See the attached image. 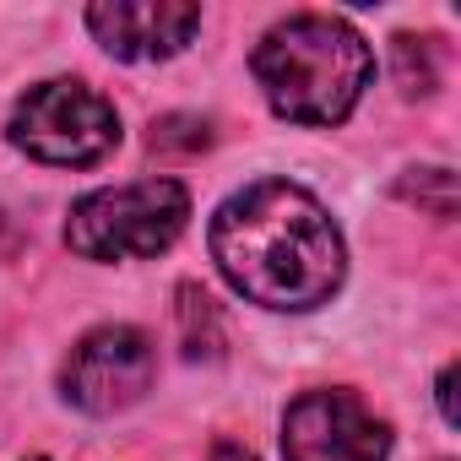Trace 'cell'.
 Segmentation results:
<instances>
[{
  "label": "cell",
  "mask_w": 461,
  "mask_h": 461,
  "mask_svg": "<svg viewBox=\"0 0 461 461\" xmlns=\"http://www.w3.org/2000/svg\"><path fill=\"white\" fill-rule=\"evenodd\" d=\"M87 28L114 60H168L195 39L201 6H179V0H98V6H87Z\"/></svg>",
  "instance_id": "52a82bcc"
},
{
  "label": "cell",
  "mask_w": 461,
  "mask_h": 461,
  "mask_svg": "<svg viewBox=\"0 0 461 461\" xmlns=\"http://www.w3.org/2000/svg\"><path fill=\"white\" fill-rule=\"evenodd\" d=\"M396 190H402L407 201L429 206L434 217H456V174H450V168H412Z\"/></svg>",
  "instance_id": "30bf717a"
},
{
  "label": "cell",
  "mask_w": 461,
  "mask_h": 461,
  "mask_svg": "<svg viewBox=\"0 0 461 461\" xmlns=\"http://www.w3.org/2000/svg\"><path fill=\"white\" fill-rule=\"evenodd\" d=\"M6 136H12V147H23L28 158H39L50 168H87L120 147V114L87 82L50 77L17 98Z\"/></svg>",
  "instance_id": "277c9868"
},
{
  "label": "cell",
  "mask_w": 461,
  "mask_h": 461,
  "mask_svg": "<svg viewBox=\"0 0 461 461\" xmlns=\"http://www.w3.org/2000/svg\"><path fill=\"white\" fill-rule=\"evenodd\" d=\"M206 461H256V456H250V450H245V445H234V439H217V445H212V456H206Z\"/></svg>",
  "instance_id": "4fadbf2b"
},
{
  "label": "cell",
  "mask_w": 461,
  "mask_h": 461,
  "mask_svg": "<svg viewBox=\"0 0 461 461\" xmlns=\"http://www.w3.org/2000/svg\"><path fill=\"white\" fill-rule=\"evenodd\" d=\"M179 348L190 353V358H222V342H228V331H222V310L212 304V294L206 288H195V283H179Z\"/></svg>",
  "instance_id": "ba28073f"
},
{
  "label": "cell",
  "mask_w": 461,
  "mask_h": 461,
  "mask_svg": "<svg viewBox=\"0 0 461 461\" xmlns=\"http://www.w3.org/2000/svg\"><path fill=\"white\" fill-rule=\"evenodd\" d=\"M206 141H212L206 120H190V114L152 120V136H147V147H152V152H201Z\"/></svg>",
  "instance_id": "8fae6325"
},
{
  "label": "cell",
  "mask_w": 461,
  "mask_h": 461,
  "mask_svg": "<svg viewBox=\"0 0 461 461\" xmlns=\"http://www.w3.org/2000/svg\"><path fill=\"white\" fill-rule=\"evenodd\" d=\"M152 375H158V353H152L147 331L98 326L71 348V358L60 369V391H66L71 407H82L93 418H109V412H125L131 402H141Z\"/></svg>",
  "instance_id": "8992f818"
},
{
  "label": "cell",
  "mask_w": 461,
  "mask_h": 461,
  "mask_svg": "<svg viewBox=\"0 0 461 461\" xmlns=\"http://www.w3.org/2000/svg\"><path fill=\"white\" fill-rule=\"evenodd\" d=\"M190 195L179 179H136L71 201L66 245L82 261H147L185 234Z\"/></svg>",
  "instance_id": "3957f363"
},
{
  "label": "cell",
  "mask_w": 461,
  "mask_h": 461,
  "mask_svg": "<svg viewBox=\"0 0 461 461\" xmlns=\"http://www.w3.org/2000/svg\"><path fill=\"white\" fill-rule=\"evenodd\" d=\"M391 66H396V87L407 93V98H423V93H434L439 87V77H445V60H439V39H412V33H402L396 44H391Z\"/></svg>",
  "instance_id": "9c48e42d"
},
{
  "label": "cell",
  "mask_w": 461,
  "mask_h": 461,
  "mask_svg": "<svg viewBox=\"0 0 461 461\" xmlns=\"http://www.w3.org/2000/svg\"><path fill=\"white\" fill-rule=\"evenodd\" d=\"M391 423L358 391L321 385L288 402L283 412V461H385Z\"/></svg>",
  "instance_id": "5b68a950"
},
{
  "label": "cell",
  "mask_w": 461,
  "mask_h": 461,
  "mask_svg": "<svg viewBox=\"0 0 461 461\" xmlns=\"http://www.w3.org/2000/svg\"><path fill=\"white\" fill-rule=\"evenodd\" d=\"M39 461H44V456H39Z\"/></svg>",
  "instance_id": "5bb4252c"
},
{
  "label": "cell",
  "mask_w": 461,
  "mask_h": 461,
  "mask_svg": "<svg viewBox=\"0 0 461 461\" xmlns=\"http://www.w3.org/2000/svg\"><path fill=\"white\" fill-rule=\"evenodd\" d=\"M212 261L228 288L267 310H315L342 288L348 272L331 212L288 179L245 185L217 206Z\"/></svg>",
  "instance_id": "6da1fadb"
},
{
  "label": "cell",
  "mask_w": 461,
  "mask_h": 461,
  "mask_svg": "<svg viewBox=\"0 0 461 461\" xmlns=\"http://www.w3.org/2000/svg\"><path fill=\"white\" fill-rule=\"evenodd\" d=\"M256 82L294 125H342L369 87L375 55L364 33L326 12H299L256 44Z\"/></svg>",
  "instance_id": "7a4b0ae2"
},
{
  "label": "cell",
  "mask_w": 461,
  "mask_h": 461,
  "mask_svg": "<svg viewBox=\"0 0 461 461\" xmlns=\"http://www.w3.org/2000/svg\"><path fill=\"white\" fill-rule=\"evenodd\" d=\"M434 391H439V412H445V423H450V429H456V369H445V375H439V385H434Z\"/></svg>",
  "instance_id": "7c38bea8"
}]
</instances>
